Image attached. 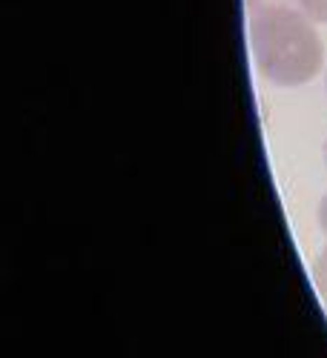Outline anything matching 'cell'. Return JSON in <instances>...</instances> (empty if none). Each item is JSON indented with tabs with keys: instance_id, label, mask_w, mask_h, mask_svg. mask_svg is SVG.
Listing matches in <instances>:
<instances>
[{
	"instance_id": "6da1fadb",
	"label": "cell",
	"mask_w": 327,
	"mask_h": 358,
	"mask_svg": "<svg viewBox=\"0 0 327 358\" xmlns=\"http://www.w3.org/2000/svg\"><path fill=\"white\" fill-rule=\"evenodd\" d=\"M253 57L261 78L276 86H302L321 69L324 49L307 15L290 6H264L250 23Z\"/></svg>"
},
{
	"instance_id": "277c9868",
	"label": "cell",
	"mask_w": 327,
	"mask_h": 358,
	"mask_svg": "<svg viewBox=\"0 0 327 358\" xmlns=\"http://www.w3.org/2000/svg\"><path fill=\"white\" fill-rule=\"evenodd\" d=\"M319 224H321V229H324V235H327V195H324L321 203H319Z\"/></svg>"
},
{
	"instance_id": "7a4b0ae2",
	"label": "cell",
	"mask_w": 327,
	"mask_h": 358,
	"mask_svg": "<svg viewBox=\"0 0 327 358\" xmlns=\"http://www.w3.org/2000/svg\"><path fill=\"white\" fill-rule=\"evenodd\" d=\"M313 278H316L319 292L327 298V247L321 250V255H319V258H316V264H313Z\"/></svg>"
},
{
	"instance_id": "3957f363",
	"label": "cell",
	"mask_w": 327,
	"mask_h": 358,
	"mask_svg": "<svg viewBox=\"0 0 327 358\" xmlns=\"http://www.w3.org/2000/svg\"><path fill=\"white\" fill-rule=\"evenodd\" d=\"M305 15L310 20H319V23H327V0H299Z\"/></svg>"
},
{
	"instance_id": "5b68a950",
	"label": "cell",
	"mask_w": 327,
	"mask_h": 358,
	"mask_svg": "<svg viewBox=\"0 0 327 358\" xmlns=\"http://www.w3.org/2000/svg\"><path fill=\"white\" fill-rule=\"evenodd\" d=\"M324 161H327V143H324Z\"/></svg>"
}]
</instances>
